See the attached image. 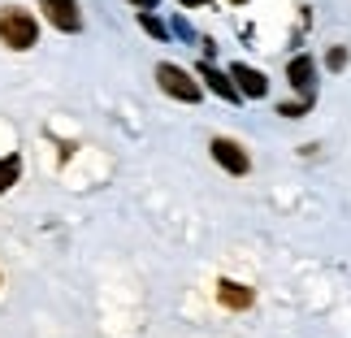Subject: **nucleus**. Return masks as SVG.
Returning a JSON list of instances; mask_svg holds the SVG:
<instances>
[{
  "instance_id": "3",
  "label": "nucleus",
  "mask_w": 351,
  "mask_h": 338,
  "mask_svg": "<svg viewBox=\"0 0 351 338\" xmlns=\"http://www.w3.org/2000/svg\"><path fill=\"white\" fill-rule=\"evenodd\" d=\"M39 13H44V22L57 26L61 35L83 31V9H78V0H39Z\"/></svg>"
},
{
  "instance_id": "5",
  "label": "nucleus",
  "mask_w": 351,
  "mask_h": 338,
  "mask_svg": "<svg viewBox=\"0 0 351 338\" xmlns=\"http://www.w3.org/2000/svg\"><path fill=\"white\" fill-rule=\"evenodd\" d=\"M230 78H234V87H239V96L243 100H261L265 91H269V78L261 70H252V65H230Z\"/></svg>"
},
{
  "instance_id": "14",
  "label": "nucleus",
  "mask_w": 351,
  "mask_h": 338,
  "mask_svg": "<svg viewBox=\"0 0 351 338\" xmlns=\"http://www.w3.org/2000/svg\"><path fill=\"white\" fill-rule=\"evenodd\" d=\"M234 5H243V0H234Z\"/></svg>"
},
{
  "instance_id": "7",
  "label": "nucleus",
  "mask_w": 351,
  "mask_h": 338,
  "mask_svg": "<svg viewBox=\"0 0 351 338\" xmlns=\"http://www.w3.org/2000/svg\"><path fill=\"white\" fill-rule=\"evenodd\" d=\"M199 78H204V83H208V91H213V96H221V100H230V104H239V100H243L230 74L213 70V65H199Z\"/></svg>"
},
{
  "instance_id": "4",
  "label": "nucleus",
  "mask_w": 351,
  "mask_h": 338,
  "mask_svg": "<svg viewBox=\"0 0 351 338\" xmlns=\"http://www.w3.org/2000/svg\"><path fill=\"white\" fill-rule=\"evenodd\" d=\"M208 152H213V160H217L221 169H230V173H247L252 169V156L243 152V143H234V139H226V134H217V139L208 143Z\"/></svg>"
},
{
  "instance_id": "9",
  "label": "nucleus",
  "mask_w": 351,
  "mask_h": 338,
  "mask_svg": "<svg viewBox=\"0 0 351 338\" xmlns=\"http://www.w3.org/2000/svg\"><path fill=\"white\" fill-rule=\"evenodd\" d=\"M18 178H22V156L18 152L0 156V195H5L9 186H18Z\"/></svg>"
},
{
  "instance_id": "13",
  "label": "nucleus",
  "mask_w": 351,
  "mask_h": 338,
  "mask_svg": "<svg viewBox=\"0 0 351 338\" xmlns=\"http://www.w3.org/2000/svg\"><path fill=\"white\" fill-rule=\"evenodd\" d=\"M182 5H186V9H191V5H204V0H182Z\"/></svg>"
},
{
  "instance_id": "10",
  "label": "nucleus",
  "mask_w": 351,
  "mask_h": 338,
  "mask_svg": "<svg viewBox=\"0 0 351 338\" xmlns=\"http://www.w3.org/2000/svg\"><path fill=\"white\" fill-rule=\"evenodd\" d=\"M139 26H143V31L152 35V39H165V35H169V26L160 22V18H156L152 9H143V13H139Z\"/></svg>"
},
{
  "instance_id": "11",
  "label": "nucleus",
  "mask_w": 351,
  "mask_h": 338,
  "mask_svg": "<svg viewBox=\"0 0 351 338\" xmlns=\"http://www.w3.org/2000/svg\"><path fill=\"white\" fill-rule=\"evenodd\" d=\"M326 65H330V70H343V65H347V48H330L326 52Z\"/></svg>"
},
{
  "instance_id": "8",
  "label": "nucleus",
  "mask_w": 351,
  "mask_h": 338,
  "mask_svg": "<svg viewBox=\"0 0 351 338\" xmlns=\"http://www.w3.org/2000/svg\"><path fill=\"white\" fill-rule=\"evenodd\" d=\"M313 74H317V65H313V57H304V52L287 65V78H291L295 91H313Z\"/></svg>"
},
{
  "instance_id": "12",
  "label": "nucleus",
  "mask_w": 351,
  "mask_h": 338,
  "mask_svg": "<svg viewBox=\"0 0 351 338\" xmlns=\"http://www.w3.org/2000/svg\"><path fill=\"white\" fill-rule=\"evenodd\" d=\"M134 5H139V9H156V0H134Z\"/></svg>"
},
{
  "instance_id": "1",
  "label": "nucleus",
  "mask_w": 351,
  "mask_h": 338,
  "mask_svg": "<svg viewBox=\"0 0 351 338\" xmlns=\"http://www.w3.org/2000/svg\"><path fill=\"white\" fill-rule=\"evenodd\" d=\"M0 44L13 48V52L35 48V44H39V22H35V13L22 9V5H5V9H0Z\"/></svg>"
},
{
  "instance_id": "6",
  "label": "nucleus",
  "mask_w": 351,
  "mask_h": 338,
  "mask_svg": "<svg viewBox=\"0 0 351 338\" xmlns=\"http://www.w3.org/2000/svg\"><path fill=\"white\" fill-rule=\"evenodd\" d=\"M217 300H221L226 308H234V313H243V308L256 304V295H252V287H243V282L221 278V282H217Z\"/></svg>"
},
{
  "instance_id": "2",
  "label": "nucleus",
  "mask_w": 351,
  "mask_h": 338,
  "mask_svg": "<svg viewBox=\"0 0 351 338\" xmlns=\"http://www.w3.org/2000/svg\"><path fill=\"white\" fill-rule=\"evenodd\" d=\"M156 83H160V91H165V96L182 100V104H195L199 96H204V87L195 83V74L182 70V65H173V61H160V65H156Z\"/></svg>"
}]
</instances>
